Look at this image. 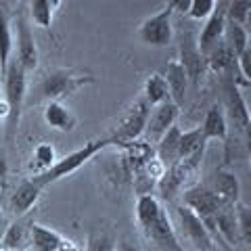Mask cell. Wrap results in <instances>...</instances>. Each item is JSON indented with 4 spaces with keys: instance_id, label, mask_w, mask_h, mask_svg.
<instances>
[{
    "instance_id": "30bf717a",
    "label": "cell",
    "mask_w": 251,
    "mask_h": 251,
    "mask_svg": "<svg viewBox=\"0 0 251 251\" xmlns=\"http://www.w3.org/2000/svg\"><path fill=\"white\" fill-rule=\"evenodd\" d=\"M15 25H17V61L25 72H34L40 61V52L36 46V38L27 17L23 15V11H17L15 15Z\"/></svg>"
},
{
    "instance_id": "ab89813d",
    "label": "cell",
    "mask_w": 251,
    "mask_h": 251,
    "mask_svg": "<svg viewBox=\"0 0 251 251\" xmlns=\"http://www.w3.org/2000/svg\"><path fill=\"white\" fill-rule=\"evenodd\" d=\"M15 251H25V249H15Z\"/></svg>"
},
{
    "instance_id": "d590c367",
    "label": "cell",
    "mask_w": 251,
    "mask_h": 251,
    "mask_svg": "<svg viewBox=\"0 0 251 251\" xmlns=\"http://www.w3.org/2000/svg\"><path fill=\"white\" fill-rule=\"evenodd\" d=\"M115 251H140L136 245H132V243H128V241H124V243H120V245L115 247Z\"/></svg>"
},
{
    "instance_id": "60d3db41",
    "label": "cell",
    "mask_w": 251,
    "mask_h": 251,
    "mask_svg": "<svg viewBox=\"0 0 251 251\" xmlns=\"http://www.w3.org/2000/svg\"><path fill=\"white\" fill-rule=\"evenodd\" d=\"M226 251H230V249H228V247H226Z\"/></svg>"
},
{
    "instance_id": "e0dca14e",
    "label": "cell",
    "mask_w": 251,
    "mask_h": 251,
    "mask_svg": "<svg viewBox=\"0 0 251 251\" xmlns=\"http://www.w3.org/2000/svg\"><path fill=\"white\" fill-rule=\"evenodd\" d=\"M199 130L203 138H205V143L207 140H226V136H228V122H226L222 105L214 103L207 109L205 120H203Z\"/></svg>"
},
{
    "instance_id": "6da1fadb",
    "label": "cell",
    "mask_w": 251,
    "mask_h": 251,
    "mask_svg": "<svg viewBox=\"0 0 251 251\" xmlns=\"http://www.w3.org/2000/svg\"><path fill=\"white\" fill-rule=\"evenodd\" d=\"M136 222L145 241L155 251H188L180 243L170 216L153 193L136 197Z\"/></svg>"
},
{
    "instance_id": "7a4b0ae2",
    "label": "cell",
    "mask_w": 251,
    "mask_h": 251,
    "mask_svg": "<svg viewBox=\"0 0 251 251\" xmlns=\"http://www.w3.org/2000/svg\"><path fill=\"white\" fill-rule=\"evenodd\" d=\"M2 86H4V103L9 109V117H6L4 126V134L6 140L15 138L19 130L21 113H23V103H25V94H27V72L19 65L17 59H11L9 67L2 75Z\"/></svg>"
},
{
    "instance_id": "cb8c5ba5",
    "label": "cell",
    "mask_w": 251,
    "mask_h": 251,
    "mask_svg": "<svg viewBox=\"0 0 251 251\" xmlns=\"http://www.w3.org/2000/svg\"><path fill=\"white\" fill-rule=\"evenodd\" d=\"M61 4H63L61 0H31L27 4L31 23L38 27H42V29H49L52 25L54 13H57V9Z\"/></svg>"
},
{
    "instance_id": "e575fe53",
    "label": "cell",
    "mask_w": 251,
    "mask_h": 251,
    "mask_svg": "<svg viewBox=\"0 0 251 251\" xmlns=\"http://www.w3.org/2000/svg\"><path fill=\"white\" fill-rule=\"evenodd\" d=\"M6 172H9V166H6V159H4V151L0 149V180L6 176Z\"/></svg>"
},
{
    "instance_id": "1f68e13d",
    "label": "cell",
    "mask_w": 251,
    "mask_h": 251,
    "mask_svg": "<svg viewBox=\"0 0 251 251\" xmlns=\"http://www.w3.org/2000/svg\"><path fill=\"white\" fill-rule=\"evenodd\" d=\"M216 9V0H191L186 17L193 21H205Z\"/></svg>"
},
{
    "instance_id": "484cf974",
    "label": "cell",
    "mask_w": 251,
    "mask_h": 251,
    "mask_svg": "<svg viewBox=\"0 0 251 251\" xmlns=\"http://www.w3.org/2000/svg\"><path fill=\"white\" fill-rule=\"evenodd\" d=\"M205 151V138H203L201 130H186L180 134V143H178V161L191 159V157H203Z\"/></svg>"
},
{
    "instance_id": "7402d4cb",
    "label": "cell",
    "mask_w": 251,
    "mask_h": 251,
    "mask_svg": "<svg viewBox=\"0 0 251 251\" xmlns=\"http://www.w3.org/2000/svg\"><path fill=\"white\" fill-rule=\"evenodd\" d=\"M180 134L182 130L178 126H172V128L157 140V149H155V157L159 159L163 166L170 168L178 161V143H180Z\"/></svg>"
},
{
    "instance_id": "4fadbf2b",
    "label": "cell",
    "mask_w": 251,
    "mask_h": 251,
    "mask_svg": "<svg viewBox=\"0 0 251 251\" xmlns=\"http://www.w3.org/2000/svg\"><path fill=\"white\" fill-rule=\"evenodd\" d=\"M224 25H226V2H216L214 13L205 19V25L201 27L199 36H197V49L203 57L222 40Z\"/></svg>"
},
{
    "instance_id": "3957f363",
    "label": "cell",
    "mask_w": 251,
    "mask_h": 251,
    "mask_svg": "<svg viewBox=\"0 0 251 251\" xmlns=\"http://www.w3.org/2000/svg\"><path fill=\"white\" fill-rule=\"evenodd\" d=\"M107 147H113L111 136H105V138H99V140H90V143H86L82 149H75V151H72L69 155L57 159V163H54V166L46 172V174L31 176V178H34L42 188L52 184V182H59V180H63L65 176H72L74 172H77L84 166V163H88L97 153L105 151Z\"/></svg>"
},
{
    "instance_id": "f1b7e54d",
    "label": "cell",
    "mask_w": 251,
    "mask_h": 251,
    "mask_svg": "<svg viewBox=\"0 0 251 251\" xmlns=\"http://www.w3.org/2000/svg\"><path fill=\"white\" fill-rule=\"evenodd\" d=\"M57 151H54V147L50 143H42L34 149V153H31V161H29V170L34 172V176H42L46 174L54 163H57Z\"/></svg>"
},
{
    "instance_id": "7c38bea8",
    "label": "cell",
    "mask_w": 251,
    "mask_h": 251,
    "mask_svg": "<svg viewBox=\"0 0 251 251\" xmlns=\"http://www.w3.org/2000/svg\"><path fill=\"white\" fill-rule=\"evenodd\" d=\"M178 115H180V107L174 105L172 100H166V103L153 107L151 113H149V120H147V128H145L147 143L149 145L157 143L172 126H176Z\"/></svg>"
},
{
    "instance_id": "d4e9b609",
    "label": "cell",
    "mask_w": 251,
    "mask_h": 251,
    "mask_svg": "<svg viewBox=\"0 0 251 251\" xmlns=\"http://www.w3.org/2000/svg\"><path fill=\"white\" fill-rule=\"evenodd\" d=\"M29 226H31V222H27L25 216L6 226V232H4L2 241H0V245L4 247V251H15V249L25 247V243L29 239Z\"/></svg>"
},
{
    "instance_id": "8d00e7d4",
    "label": "cell",
    "mask_w": 251,
    "mask_h": 251,
    "mask_svg": "<svg viewBox=\"0 0 251 251\" xmlns=\"http://www.w3.org/2000/svg\"><path fill=\"white\" fill-rule=\"evenodd\" d=\"M6 117H9V109H6V103H4V99H0V122H6Z\"/></svg>"
},
{
    "instance_id": "8992f818",
    "label": "cell",
    "mask_w": 251,
    "mask_h": 251,
    "mask_svg": "<svg viewBox=\"0 0 251 251\" xmlns=\"http://www.w3.org/2000/svg\"><path fill=\"white\" fill-rule=\"evenodd\" d=\"M172 2H168L159 13L147 17L143 23L138 25V40L147 44V46H168L174 38V25H172Z\"/></svg>"
},
{
    "instance_id": "ffe728a7",
    "label": "cell",
    "mask_w": 251,
    "mask_h": 251,
    "mask_svg": "<svg viewBox=\"0 0 251 251\" xmlns=\"http://www.w3.org/2000/svg\"><path fill=\"white\" fill-rule=\"evenodd\" d=\"M42 115L46 126H50L52 130H59V132H72L77 126L75 113L63 103H46Z\"/></svg>"
},
{
    "instance_id": "d6a6232c",
    "label": "cell",
    "mask_w": 251,
    "mask_h": 251,
    "mask_svg": "<svg viewBox=\"0 0 251 251\" xmlns=\"http://www.w3.org/2000/svg\"><path fill=\"white\" fill-rule=\"evenodd\" d=\"M84 251H115L113 237L107 232H90Z\"/></svg>"
},
{
    "instance_id": "9a60e30c",
    "label": "cell",
    "mask_w": 251,
    "mask_h": 251,
    "mask_svg": "<svg viewBox=\"0 0 251 251\" xmlns=\"http://www.w3.org/2000/svg\"><path fill=\"white\" fill-rule=\"evenodd\" d=\"M163 80L168 84V90H170V100L178 107L184 105V94H186V86H188V77H186V72L184 67L180 65V61L174 59L170 61L166 69H163Z\"/></svg>"
},
{
    "instance_id": "f35d334b",
    "label": "cell",
    "mask_w": 251,
    "mask_h": 251,
    "mask_svg": "<svg viewBox=\"0 0 251 251\" xmlns=\"http://www.w3.org/2000/svg\"><path fill=\"white\" fill-rule=\"evenodd\" d=\"M203 251H218V247H214V249H203Z\"/></svg>"
},
{
    "instance_id": "4316f807",
    "label": "cell",
    "mask_w": 251,
    "mask_h": 251,
    "mask_svg": "<svg viewBox=\"0 0 251 251\" xmlns=\"http://www.w3.org/2000/svg\"><path fill=\"white\" fill-rule=\"evenodd\" d=\"M149 107H157L161 103L170 100V90H168V84L163 80L161 74H151L145 80V86H143V94H140Z\"/></svg>"
},
{
    "instance_id": "836d02e7",
    "label": "cell",
    "mask_w": 251,
    "mask_h": 251,
    "mask_svg": "<svg viewBox=\"0 0 251 251\" xmlns=\"http://www.w3.org/2000/svg\"><path fill=\"white\" fill-rule=\"evenodd\" d=\"M57 251H84V249L80 245H75V243H72V241H65Z\"/></svg>"
},
{
    "instance_id": "2e32d148",
    "label": "cell",
    "mask_w": 251,
    "mask_h": 251,
    "mask_svg": "<svg viewBox=\"0 0 251 251\" xmlns=\"http://www.w3.org/2000/svg\"><path fill=\"white\" fill-rule=\"evenodd\" d=\"M214 195L222 201V205H237L241 197V182L239 178L228 170H218L214 178Z\"/></svg>"
},
{
    "instance_id": "277c9868",
    "label": "cell",
    "mask_w": 251,
    "mask_h": 251,
    "mask_svg": "<svg viewBox=\"0 0 251 251\" xmlns=\"http://www.w3.org/2000/svg\"><path fill=\"white\" fill-rule=\"evenodd\" d=\"M94 82L90 74H82L75 69H52L40 82V94L49 103H61L63 99L72 97L84 86Z\"/></svg>"
},
{
    "instance_id": "74e56055",
    "label": "cell",
    "mask_w": 251,
    "mask_h": 251,
    "mask_svg": "<svg viewBox=\"0 0 251 251\" xmlns=\"http://www.w3.org/2000/svg\"><path fill=\"white\" fill-rule=\"evenodd\" d=\"M6 226H9V222H6V218H4V216H0V241H2L4 232H6Z\"/></svg>"
},
{
    "instance_id": "5b68a950",
    "label": "cell",
    "mask_w": 251,
    "mask_h": 251,
    "mask_svg": "<svg viewBox=\"0 0 251 251\" xmlns=\"http://www.w3.org/2000/svg\"><path fill=\"white\" fill-rule=\"evenodd\" d=\"M149 113H151V107L147 105V100L143 97H138L134 103L126 109V113L122 115L120 124L115 126L113 134H109L113 140V145L122 147L126 143H132V140H138L145 134Z\"/></svg>"
},
{
    "instance_id": "ba28073f",
    "label": "cell",
    "mask_w": 251,
    "mask_h": 251,
    "mask_svg": "<svg viewBox=\"0 0 251 251\" xmlns=\"http://www.w3.org/2000/svg\"><path fill=\"white\" fill-rule=\"evenodd\" d=\"M176 216H178V224H180V230H182V237L186 239V243L195 251L216 247L214 234L207 230V226L203 224V220L199 216H195L193 211L188 207H184V205L176 207Z\"/></svg>"
},
{
    "instance_id": "d6986e66",
    "label": "cell",
    "mask_w": 251,
    "mask_h": 251,
    "mask_svg": "<svg viewBox=\"0 0 251 251\" xmlns=\"http://www.w3.org/2000/svg\"><path fill=\"white\" fill-rule=\"evenodd\" d=\"M65 241L67 239L63 237V234H59L52 228H46V226H42V224L31 222V226H29L27 245L34 251H57Z\"/></svg>"
},
{
    "instance_id": "9c48e42d",
    "label": "cell",
    "mask_w": 251,
    "mask_h": 251,
    "mask_svg": "<svg viewBox=\"0 0 251 251\" xmlns=\"http://www.w3.org/2000/svg\"><path fill=\"white\" fill-rule=\"evenodd\" d=\"M182 205L191 209L195 216H199L203 220V224L211 222V218L218 214V209L226 207V205H222V201L214 195L211 188L201 186V184L182 191Z\"/></svg>"
},
{
    "instance_id": "52a82bcc",
    "label": "cell",
    "mask_w": 251,
    "mask_h": 251,
    "mask_svg": "<svg viewBox=\"0 0 251 251\" xmlns=\"http://www.w3.org/2000/svg\"><path fill=\"white\" fill-rule=\"evenodd\" d=\"M222 92H224V115L226 122L234 124V128H239L241 132L249 130V109L247 103L241 94V86L237 84L232 74H224L222 77Z\"/></svg>"
},
{
    "instance_id": "8fae6325",
    "label": "cell",
    "mask_w": 251,
    "mask_h": 251,
    "mask_svg": "<svg viewBox=\"0 0 251 251\" xmlns=\"http://www.w3.org/2000/svg\"><path fill=\"white\" fill-rule=\"evenodd\" d=\"M180 65L184 67L188 82H193L195 86H199L203 74H205V59L197 49V38L193 31H186L180 38Z\"/></svg>"
},
{
    "instance_id": "83f0119b",
    "label": "cell",
    "mask_w": 251,
    "mask_h": 251,
    "mask_svg": "<svg viewBox=\"0 0 251 251\" xmlns=\"http://www.w3.org/2000/svg\"><path fill=\"white\" fill-rule=\"evenodd\" d=\"M222 42L228 46L230 52L234 54V59H237L245 50H249V29L237 25V23L226 21L224 34H222Z\"/></svg>"
},
{
    "instance_id": "f546056e",
    "label": "cell",
    "mask_w": 251,
    "mask_h": 251,
    "mask_svg": "<svg viewBox=\"0 0 251 251\" xmlns=\"http://www.w3.org/2000/svg\"><path fill=\"white\" fill-rule=\"evenodd\" d=\"M249 17H251V2H247V0H232V2H226V21L237 23V25L247 29Z\"/></svg>"
},
{
    "instance_id": "4dcf8cb0",
    "label": "cell",
    "mask_w": 251,
    "mask_h": 251,
    "mask_svg": "<svg viewBox=\"0 0 251 251\" xmlns=\"http://www.w3.org/2000/svg\"><path fill=\"white\" fill-rule=\"evenodd\" d=\"M234 218H237V228H239V237L243 243L251 241V209L245 203H237L234 205Z\"/></svg>"
},
{
    "instance_id": "5bb4252c",
    "label": "cell",
    "mask_w": 251,
    "mask_h": 251,
    "mask_svg": "<svg viewBox=\"0 0 251 251\" xmlns=\"http://www.w3.org/2000/svg\"><path fill=\"white\" fill-rule=\"evenodd\" d=\"M40 193H42V186L36 182L34 178H27L15 188V193L11 195L9 199V209L13 211L17 218L27 216V211L31 209L40 199Z\"/></svg>"
},
{
    "instance_id": "603a6c76",
    "label": "cell",
    "mask_w": 251,
    "mask_h": 251,
    "mask_svg": "<svg viewBox=\"0 0 251 251\" xmlns=\"http://www.w3.org/2000/svg\"><path fill=\"white\" fill-rule=\"evenodd\" d=\"M203 59H205V67H209L211 72H218L222 75L234 72V54L230 52V49L222 40H220Z\"/></svg>"
},
{
    "instance_id": "44dd1931",
    "label": "cell",
    "mask_w": 251,
    "mask_h": 251,
    "mask_svg": "<svg viewBox=\"0 0 251 251\" xmlns=\"http://www.w3.org/2000/svg\"><path fill=\"white\" fill-rule=\"evenodd\" d=\"M122 147H124V166L132 174L138 168H143L151 157H155V149L147 140H132V143H126Z\"/></svg>"
},
{
    "instance_id": "ac0fdd59",
    "label": "cell",
    "mask_w": 251,
    "mask_h": 251,
    "mask_svg": "<svg viewBox=\"0 0 251 251\" xmlns=\"http://www.w3.org/2000/svg\"><path fill=\"white\" fill-rule=\"evenodd\" d=\"M13 52V17L9 4L0 2V77L4 75Z\"/></svg>"
}]
</instances>
